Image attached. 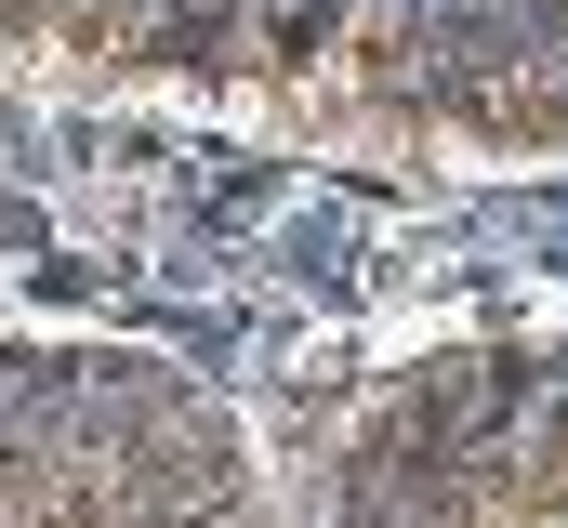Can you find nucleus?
Instances as JSON below:
<instances>
[{
  "mask_svg": "<svg viewBox=\"0 0 568 528\" xmlns=\"http://www.w3.org/2000/svg\"><path fill=\"white\" fill-rule=\"evenodd\" d=\"M516 489H529V516H568V409L529 436V463H516Z\"/></svg>",
  "mask_w": 568,
  "mask_h": 528,
  "instance_id": "obj_2",
  "label": "nucleus"
},
{
  "mask_svg": "<svg viewBox=\"0 0 568 528\" xmlns=\"http://www.w3.org/2000/svg\"><path fill=\"white\" fill-rule=\"evenodd\" d=\"M449 106H463V132L542 159V145H568V53H463Z\"/></svg>",
  "mask_w": 568,
  "mask_h": 528,
  "instance_id": "obj_1",
  "label": "nucleus"
}]
</instances>
